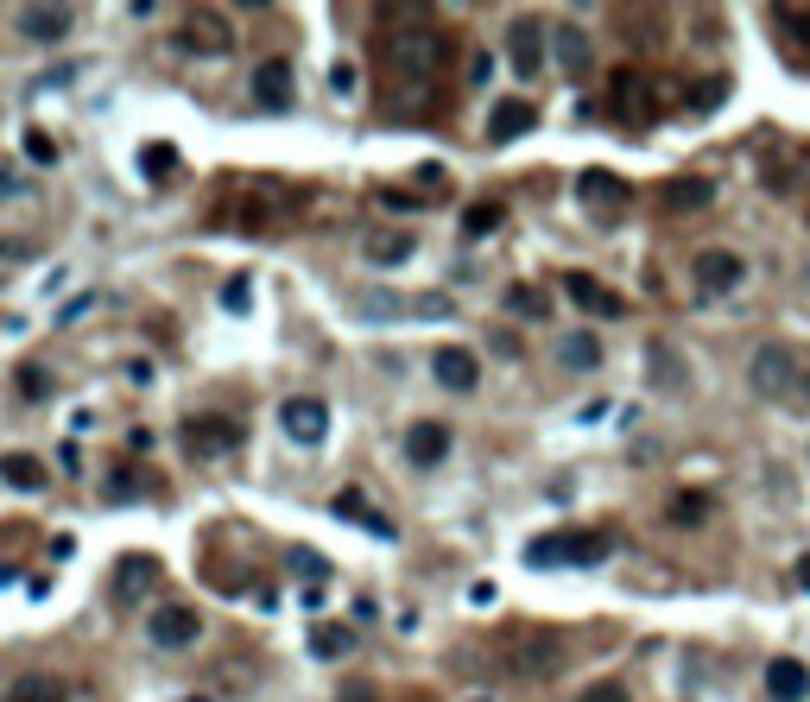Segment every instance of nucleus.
<instances>
[{
    "instance_id": "f257e3e1",
    "label": "nucleus",
    "mask_w": 810,
    "mask_h": 702,
    "mask_svg": "<svg viewBox=\"0 0 810 702\" xmlns=\"http://www.w3.org/2000/svg\"><path fill=\"white\" fill-rule=\"evenodd\" d=\"M386 64H393L405 83H430V76H444V64H450V32L430 25L425 7H412V13H405V32L386 39Z\"/></svg>"
},
{
    "instance_id": "f03ea898",
    "label": "nucleus",
    "mask_w": 810,
    "mask_h": 702,
    "mask_svg": "<svg viewBox=\"0 0 810 702\" xmlns=\"http://www.w3.org/2000/svg\"><path fill=\"white\" fill-rule=\"evenodd\" d=\"M608 557H614L608 531H557V538H532L526 545L532 570H589V563H608Z\"/></svg>"
},
{
    "instance_id": "7ed1b4c3",
    "label": "nucleus",
    "mask_w": 810,
    "mask_h": 702,
    "mask_svg": "<svg viewBox=\"0 0 810 702\" xmlns=\"http://www.w3.org/2000/svg\"><path fill=\"white\" fill-rule=\"evenodd\" d=\"M608 121L621 127H653L658 121V83L646 70H614L608 76Z\"/></svg>"
},
{
    "instance_id": "20e7f679",
    "label": "nucleus",
    "mask_w": 810,
    "mask_h": 702,
    "mask_svg": "<svg viewBox=\"0 0 810 702\" xmlns=\"http://www.w3.org/2000/svg\"><path fill=\"white\" fill-rule=\"evenodd\" d=\"M146 639L158 646V652H184V646H197V639H202V614H197V607H184V602L152 607Z\"/></svg>"
},
{
    "instance_id": "39448f33",
    "label": "nucleus",
    "mask_w": 810,
    "mask_h": 702,
    "mask_svg": "<svg viewBox=\"0 0 810 702\" xmlns=\"http://www.w3.org/2000/svg\"><path fill=\"white\" fill-rule=\"evenodd\" d=\"M177 45L190 51V57H228L234 51V25L222 13L197 7V13H184V25H177Z\"/></svg>"
},
{
    "instance_id": "423d86ee",
    "label": "nucleus",
    "mask_w": 810,
    "mask_h": 702,
    "mask_svg": "<svg viewBox=\"0 0 810 702\" xmlns=\"http://www.w3.org/2000/svg\"><path fill=\"white\" fill-rule=\"evenodd\" d=\"M747 380H754V393H766V399H785V393L798 386V361H791V349L766 342V349L747 361Z\"/></svg>"
},
{
    "instance_id": "0eeeda50",
    "label": "nucleus",
    "mask_w": 810,
    "mask_h": 702,
    "mask_svg": "<svg viewBox=\"0 0 810 702\" xmlns=\"http://www.w3.org/2000/svg\"><path fill=\"white\" fill-rule=\"evenodd\" d=\"M278 425H285V437H292V443L317 450V443L329 437V405L324 399H285V405H278Z\"/></svg>"
},
{
    "instance_id": "6e6552de",
    "label": "nucleus",
    "mask_w": 810,
    "mask_h": 702,
    "mask_svg": "<svg viewBox=\"0 0 810 702\" xmlns=\"http://www.w3.org/2000/svg\"><path fill=\"white\" fill-rule=\"evenodd\" d=\"M184 443L197 456H228L241 443V425H234V418H216V412H197V418H184Z\"/></svg>"
},
{
    "instance_id": "1a4fd4ad",
    "label": "nucleus",
    "mask_w": 810,
    "mask_h": 702,
    "mask_svg": "<svg viewBox=\"0 0 810 702\" xmlns=\"http://www.w3.org/2000/svg\"><path fill=\"white\" fill-rule=\"evenodd\" d=\"M506 665H513L519 678H551L557 665H563V646H557L551 633H526V639L506 652Z\"/></svg>"
},
{
    "instance_id": "9d476101",
    "label": "nucleus",
    "mask_w": 810,
    "mask_h": 702,
    "mask_svg": "<svg viewBox=\"0 0 810 702\" xmlns=\"http://www.w3.org/2000/svg\"><path fill=\"white\" fill-rule=\"evenodd\" d=\"M76 13L70 7H20V39L25 45H64Z\"/></svg>"
},
{
    "instance_id": "9b49d317",
    "label": "nucleus",
    "mask_w": 810,
    "mask_h": 702,
    "mask_svg": "<svg viewBox=\"0 0 810 702\" xmlns=\"http://www.w3.org/2000/svg\"><path fill=\"white\" fill-rule=\"evenodd\" d=\"M741 278H747L741 253H722V248L697 253V285H703V298H722V292H734Z\"/></svg>"
},
{
    "instance_id": "f8f14e48",
    "label": "nucleus",
    "mask_w": 810,
    "mask_h": 702,
    "mask_svg": "<svg viewBox=\"0 0 810 702\" xmlns=\"http://www.w3.org/2000/svg\"><path fill=\"white\" fill-rule=\"evenodd\" d=\"M563 298L577 304V310H589V317H621V310H627L595 273H563Z\"/></svg>"
},
{
    "instance_id": "ddd939ff",
    "label": "nucleus",
    "mask_w": 810,
    "mask_h": 702,
    "mask_svg": "<svg viewBox=\"0 0 810 702\" xmlns=\"http://www.w3.org/2000/svg\"><path fill=\"white\" fill-rule=\"evenodd\" d=\"M646 374H653V386L671 393V399L690 393V368H683V354L671 349V342H653V349H646Z\"/></svg>"
},
{
    "instance_id": "4468645a",
    "label": "nucleus",
    "mask_w": 810,
    "mask_h": 702,
    "mask_svg": "<svg viewBox=\"0 0 810 702\" xmlns=\"http://www.w3.org/2000/svg\"><path fill=\"white\" fill-rule=\"evenodd\" d=\"M506 57H513V70L538 76V64H545V32H538V20H513V32H506Z\"/></svg>"
},
{
    "instance_id": "2eb2a0df",
    "label": "nucleus",
    "mask_w": 810,
    "mask_h": 702,
    "mask_svg": "<svg viewBox=\"0 0 810 702\" xmlns=\"http://www.w3.org/2000/svg\"><path fill=\"white\" fill-rule=\"evenodd\" d=\"M450 456V430L437 425V418H425V425L405 430V462H418V469H437Z\"/></svg>"
},
{
    "instance_id": "dca6fc26",
    "label": "nucleus",
    "mask_w": 810,
    "mask_h": 702,
    "mask_svg": "<svg viewBox=\"0 0 810 702\" xmlns=\"http://www.w3.org/2000/svg\"><path fill=\"white\" fill-rule=\"evenodd\" d=\"M329 513H336V519H349V526H361V531H374L380 545L393 538V519H386V513H374V506L361 501V487H342V494L329 501Z\"/></svg>"
},
{
    "instance_id": "f3484780",
    "label": "nucleus",
    "mask_w": 810,
    "mask_h": 702,
    "mask_svg": "<svg viewBox=\"0 0 810 702\" xmlns=\"http://www.w3.org/2000/svg\"><path fill=\"white\" fill-rule=\"evenodd\" d=\"M253 101H260V108H292V64H285V57H266V64L253 70Z\"/></svg>"
},
{
    "instance_id": "a211bd4d",
    "label": "nucleus",
    "mask_w": 810,
    "mask_h": 702,
    "mask_svg": "<svg viewBox=\"0 0 810 702\" xmlns=\"http://www.w3.org/2000/svg\"><path fill=\"white\" fill-rule=\"evenodd\" d=\"M577 184H582V202H589L595 216H621V209H627V184L614 172H582Z\"/></svg>"
},
{
    "instance_id": "6ab92c4d",
    "label": "nucleus",
    "mask_w": 810,
    "mask_h": 702,
    "mask_svg": "<svg viewBox=\"0 0 810 702\" xmlns=\"http://www.w3.org/2000/svg\"><path fill=\"white\" fill-rule=\"evenodd\" d=\"M430 374L444 380L450 393H475V386H481V368H475V354H469V349H437Z\"/></svg>"
},
{
    "instance_id": "aec40b11",
    "label": "nucleus",
    "mask_w": 810,
    "mask_h": 702,
    "mask_svg": "<svg viewBox=\"0 0 810 702\" xmlns=\"http://www.w3.org/2000/svg\"><path fill=\"white\" fill-rule=\"evenodd\" d=\"M766 696L773 702H804L810 696V671L798 665V658H773V665H766Z\"/></svg>"
},
{
    "instance_id": "412c9836",
    "label": "nucleus",
    "mask_w": 810,
    "mask_h": 702,
    "mask_svg": "<svg viewBox=\"0 0 810 702\" xmlns=\"http://www.w3.org/2000/svg\"><path fill=\"white\" fill-rule=\"evenodd\" d=\"M658 202L678 209V216H690V209H709V202H715V184H709V177H671V184H658Z\"/></svg>"
},
{
    "instance_id": "4be33fe9",
    "label": "nucleus",
    "mask_w": 810,
    "mask_h": 702,
    "mask_svg": "<svg viewBox=\"0 0 810 702\" xmlns=\"http://www.w3.org/2000/svg\"><path fill=\"white\" fill-rule=\"evenodd\" d=\"M7 702H70V683L51 678V671H25L7 683Z\"/></svg>"
},
{
    "instance_id": "5701e85b",
    "label": "nucleus",
    "mask_w": 810,
    "mask_h": 702,
    "mask_svg": "<svg viewBox=\"0 0 810 702\" xmlns=\"http://www.w3.org/2000/svg\"><path fill=\"white\" fill-rule=\"evenodd\" d=\"M532 127H538V108H532V101H501V108L488 114V140H519Z\"/></svg>"
},
{
    "instance_id": "b1692460",
    "label": "nucleus",
    "mask_w": 810,
    "mask_h": 702,
    "mask_svg": "<svg viewBox=\"0 0 810 702\" xmlns=\"http://www.w3.org/2000/svg\"><path fill=\"white\" fill-rule=\"evenodd\" d=\"M557 361L577 368V374H595V368H602V342H595L589 329H570V336L557 342Z\"/></svg>"
},
{
    "instance_id": "393cba45",
    "label": "nucleus",
    "mask_w": 810,
    "mask_h": 702,
    "mask_svg": "<svg viewBox=\"0 0 810 702\" xmlns=\"http://www.w3.org/2000/svg\"><path fill=\"white\" fill-rule=\"evenodd\" d=\"M152 582H158V563H152V557H127L121 570H114V589H121V602H140Z\"/></svg>"
},
{
    "instance_id": "a878e982",
    "label": "nucleus",
    "mask_w": 810,
    "mask_h": 702,
    "mask_svg": "<svg viewBox=\"0 0 810 702\" xmlns=\"http://www.w3.org/2000/svg\"><path fill=\"white\" fill-rule=\"evenodd\" d=\"M0 481L39 494V487H45V462H39V456H0Z\"/></svg>"
},
{
    "instance_id": "bb28decb",
    "label": "nucleus",
    "mask_w": 810,
    "mask_h": 702,
    "mask_svg": "<svg viewBox=\"0 0 810 702\" xmlns=\"http://www.w3.org/2000/svg\"><path fill=\"white\" fill-rule=\"evenodd\" d=\"M557 64L570 76L589 70V32H582V25H557Z\"/></svg>"
},
{
    "instance_id": "cd10ccee",
    "label": "nucleus",
    "mask_w": 810,
    "mask_h": 702,
    "mask_svg": "<svg viewBox=\"0 0 810 702\" xmlns=\"http://www.w3.org/2000/svg\"><path fill=\"white\" fill-rule=\"evenodd\" d=\"M506 222V209L494 197H481V202H469V209H462V234H469V241H481V234H494V228Z\"/></svg>"
},
{
    "instance_id": "c85d7f7f",
    "label": "nucleus",
    "mask_w": 810,
    "mask_h": 702,
    "mask_svg": "<svg viewBox=\"0 0 810 702\" xmlns=\"http://www.w3.org/2000/svg\"><path fill=\"white\" fill-rule=\"evenodd\" d=\"M349 646H354V633H349V627H336V621L310 627V652H317V658H342Z\"/></svg>"
},
{
    "instance_id": "c756f323",
    "label": "nucleus",
    "mask_w": 810,
    "mask_h": 702,
    "mask_svg": "<svg viewBox=\"0 0 810 702\" xmlns=\"http://www.w3.org/2000/svg\"><path fill=\"white\" fill-rule=\"evenodd\" d=\"M368 260H374V266H405V260H412V241H405V234H374V241H368Z\"/></svg>"
},
{
    "instance_id": "7c9ffc66",
    "label": "nucleus",
    "mask_w": 810,
    "mask_h": 702,
    "mask_svg": "<svg viewBox=\"0 0 810 702\" xmlns=\"http://www.w3.org/2000/svg\"><path fill=\"white\" fill-rule=\"evenodd\" d=\"M140 172H146V177H172L177 172V146H165V140L146 146V152H140Z\"/></svg>"
},
{
    "instance_id": "2f4dec72",
    "label": "nucleus",
    "mask_w": 810,
    "mask_h": 702,
    "mask_svg": "<svg viewBox=\"0 0 810 702\" xmlns=\"http://www.w3.org/2000/svg\"><path fill=\"white\" fill-rule=\"evenodd\" d=\"M703 513H709V494H697V487H683L678 501H671V519H678V526H697Z\"/></svg>"
},
{
    "instance_id": "473e14b6",
    "label": "nucleus",
    "mask_w": 810,
    "mask_h": 702,
    "mask_svg": "<svg viewBox=\"0 0 810 702\" xmlns=\"http://www.w3.org/2000/svg\"><path fill=\"white\" fill-rule=\"evenodd\" d=\"M25 158H32V165H57V146H51L45 127H25Z\"/></svg>"
},
{
    "instance_id": "72a5a7b5",
    "label": "nucleus",
    "mask_w": 810,
    "mask_h": 702,
    "mask_svg": "<svg viewBox=\"0 0 810 702\" xmlns=\"http://www.w3.org/2000/svg\"><path fill=\"white\" fill-rule=\"evenodd\" d=\"M506 304H513L519 317H545V298H538L532 285H513V292H506Z\"/></svg>"
},
{
    "instance_id": "f704fd0d",
    "label": "nucleus",
    "mask_w": 810,
    "mask_h": 702,
    "mask_svg": "<svg viewBox=\"0 0 810 702\" xmlns=\"http://www.w3.org/2000/svg\"><path fill=\"white\" fill-rule=\"evenodd\" d=\"M292 570H298V577H310V582H324V577H329V563H324L317 551H304V545L292 551Z\"/></svg>"
},
{
    "instance_id": "c9c22d12",
    "label": "nucleus",
    "mask_w": 810,
    "mask_h": 702,
    "mask_svg": "<svg viewBox=\"0 0 810 702\" xmlns=\"http://www.w3.org/2000/svg\"><path fill=\"white\" fill-rule=\"evenodd\" d=\"M248 278H228V285H222V310H228V317H241V310H248Z\"/></svg>"
},
{
    "instance_id": "e433bc0d",
    "label": "nucleus",
    "mask_w": 810,
    "mask_h": 702,
    "mask_svg": "<svg viewBox=\"0 0 810 702\" xmlns=\"http://www.w3.org/2000/svg\"><path fill=\"white\" fill-rule=\"evenodd\" d=\"M722 96H729V83H697L690 108H722Z\"/></svg>"
},
{
    "instance_id": "4c0bfd02",
    "label": "nucleus",
    "mask_w": 810,
    "mask_h": 702,
    "mask_svg": "<svg viewBox=\"0 0 810 702\" xmlns=\"http://www.w3.org/2000/svg\"><path fill=\"white\" fill-rule=\"evenodd\" d=\"M20 393L25 399H45V368H20Z\"/></svg>"
},
{
    "instance_id": "58836bf2",
    "label": "nucleus",
    "mask_w": 810,
    "mask_h": 702,
    "mask_svg": "<svg viewBox=\"0 0 810 702\" xmlns=\"http://www.w3.org/2000/svg\"><path fill=\"white\" fill-rule=\"evenodd\" d=\"M577 702H627V690H621V683H595V690H582Z\"/></svg>"
},
{
    "instance_id": "ea45409f",
    "label": "nucleus",
    "mask_w": 810,
    "mask_h": 702,
    "mask_svg": "<svg viewBox=\"0 0 810 702\" xmlns=\"http://www.w3.org/2000/svg\"><path fill=\"white\" fill-rule=\"evenodd\" d=\"M20 190H25V177L13 172V165H0V202H7V197H20Z\"/></svg>"
},
{
    "instance_id": "a19ab883",
    "label": "nucleus",
    "mask_w": 810,
    "mask_h": 702,
    "mask_svg": "<svg viewBox=\"0 0 810 702\" xmlns=\"http://www.w3.org/2000/svg\"><path fill=\"white\" fill-rule=\"evenodd\" d=\"M488 76H494V57H488V51H475V57H469V83H488Z\"/></svg>"
},
{
    "instance_id": "79ce46f5",
    "label": "nucleus",
    "mask_w": 810,
    "mask_h": 702,
    "mask_svg": "<svg viewBox=\"0 0 810 702\" xmlns=\"http://www.w3.org/2000/svg\"><path fill=\"white\" fill-rule=\"evenodd\" d=\"M329 83H336V96H354V64H336V70H329Z\"/></svg>"
},
{
    "instance_id": "37998d69",
    "label": "nucleus",
    "mask_w": 810,
    "mask_h": 702,
    "mask_svg": "<svg viewBox=\"0 0 810 702\" xmlns=\"http://www.w3.org/2000/svg\"><path fill=\"white\" fill-rule=\"evenodd\" d=\"M380 202H386V209H418L425 197H412V190H380Z\"/></svg>"
},
{
    "instance_id": "c03bdc74",
    "label": "nucleus",
    "mask_w": 810,
    "mask_h": 702,
    "mask_svg": "<svg viewBox=\"0 0 810 702\" xmlns=\"http://www.w3.org/2000/svg\"><path fill=\"white\" fill-rule=\"evenodd\" d=\"M89 304H96V298H89V292H83V298H70V304H64V310H57V323H76V317H83Z\"/></svg>"
},
{
    "instance_id": "a18cd8bd",
    "label": "nucleus",
    "mask_w": 810,
    "mask_h": 702,
    "mask_svg": "<svg viewBox=\"0 0 810 702\" xmlns=\"http://www.w3.org/2000/svg\"><path fill=\"white\" fill-rule=\"evenodd\" d=\"M798 589H804V595H810V557H804V563H798Z\"/></svg>"
},
{
    "instance_id": "49530a36",
    "label": "nucleus",
    "mask_w": 810,
    "mask_h": 702,
    "mask_svg": "<svg viewBox=\"0 0 810 702\" xmlns=\"http://www.w3.org/2000/svg\"><path fill=\"white\" fill-rule=\"evenodd\" d=\"M190 702H209V696H190Z\"/></svg>"
},
{
    "instance_id": "de8ad7c7",
    "label": "nucleus",
    "mask_w": 810,
    "mask_h": 702,
    "mask_svg": "<svg viewBox=\"0 0 810 702\" xmlns=\"http://www.w3.org/2000/svg\"><path fill=\"white\" fill-rule=\"evenodd\" d=\"M804 393H810V380H804Z\"/></svg>"
}]
</instances>
